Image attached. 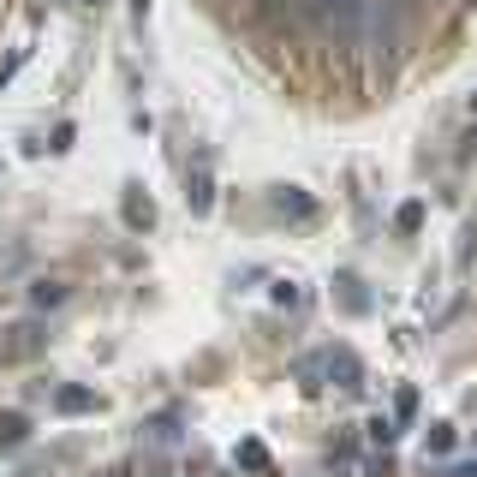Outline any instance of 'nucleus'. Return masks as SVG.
<instances>
[{
    "label": "nucleus",
    "instance_id": "nucleus-1",
    "mask_svg": "<svg viewBox=\"0 0 477 477\" xmlns=\"http://www.w3.org/2000/svg\"><path fill=\"white\" fill-rule=\"evenodd\" d=\"M304 6H311V19H322L340 36H352L358 19H364V0H304Z\"/></svg>",
    "mask_w": 477,
    "mask_h": 477
},
{
    "label": "nucleus",
    "instance_id": "nucleus-2",
    "mask_svg": "<svg viewBox=\"0 0 477 477\" xmlns=\"http://www.w3.org/2000/svg\"><path fill=\"white\" fill-rule=\"evenodd\" d=\"M185 203H191V215H209V209H215V174H209V156H198V167L185 174Z\"/></svg>",
    "mask_w": 477,
    "mask_h": 477
},
{
    "label": "nucleus",
    "instance_id": "nucleus-3",
    "mask_svg": "<svg viewBox=\"0 0 477 477\" xmlns=\"http://www.w3.org/2000/svg\"><path fill=\"white\" fill-rule=\"evenodd\" d=\"M179 424H185V412H179V406L156 412L150 424H143V448H150V454H167V448L179 441Z\"/></svg>",
    "mask_w": 477,
    "mask_h": 477
},
{
    "label": "nucleus",
    "instance_id": "nucleus-4",
    "mask_svg": "<svg viewBox=\"0 0 477 477\" xmlns=\"http://www.w3.org/2000/svg\"><path fill=\"white\" fill-rule=\"evenodd\" d=\"M54 412H66V417L96 412V394H90V388H54Z\"/></svg>",
    "mask_w": 477,
    "mask_h": 477
},
{
    "label": "nucleus",
    "instance_id": "nucleus-5",
    "mask_svg": "<svg viewBox=\"0 0 477 477\" xmlns=\"http://www.w3.org/2000/svg\"><path fill=\"white\" fill-rule=\"evenodd\" d=\"M275 209H280V215H293V221H304V215H311V209H317V203L304 198L298 185H280V191H275Z\"/></svg>",
    "mask_w": 477,
    "mask_h": 477
},
{
    "label": "nucleus",
    "instance_id": "nucleus-6",
    "mask_svg": "<svg viewBox=\"0 0 477 477\" xmlns=\"http://www.w3.org/2000/svg\"><path fill=\"white\" fill-rule=\"evenodd\" d=\"M454 448V424H430L424 430V454H448Z\"/></svg>",
    "mask_w": 477,
    "mask_h": 477
},
{
    "label": "nucleus",
    "instance_id": "nucleus-7",
    "mask_svg": "<svg viewBox=\"0 0 477 477\" xmlns=\"http://www.w3.org/2000/svg\"><path fill=\"white\" fill-rule=\"evenodd\" d=\"M24 441V412H0V448H19Z\"/></svg>",
    "mask_w": 477,
    "mask_h": 477
},
{
    "label": "nucleus",
    "instance_id": "nucleus-8",
    "mask_svg": "<svg viewBox=\"0 0 477 477\" xmlns=\"http://www.w3.org/2000/svg\"><path fill=\"white\" fill-rule=\"evenodd\" d=\"M238 465H245V472H269V454H263V441H238Z\"/></svg>",
    "mask_w": 477,
    "mask_h": 477
},
{
    "label": "nucleus",
    "instance_id": "nucleus-9",
    "mask_svg": "<svg viewBox=\"0 0 477 477\" xmlns=\"http://www.w3.org/2000/svg\"><path fill=\"white\" fill-rule=\"evenodd\" d=\"M394 227H400V233H417V227H424V203H400Z\"/></svg>",
    "mask_w": 477,
    "mask_h": 477
},
{
    "label": "nucleus",
    "instance_id": "nucleus-10",
    "mask_svg": "<svg viewBox=\"0 0 477 477\" xmlns=\"http://www.w3.org/2000/svg\"><path fill=\"white\" fill-rule=\"evenodd\" d=\"M30 298L48 311V304H60V298H66V287H60V280H36V287H30Z\"/></svg>",
    "mask_w": 477,
    "mask_h": 477
},
{
    "label": "nucleus",
    "instance_id": "nucleus-11",
    "mask_svg": "<svg viewBox=\"0 0 477 477\" xmlns=\"http://www.w3.org/2000/svg\"><path fill=\"white\" fill-rule=\"evenodd\" d=\"M394 436H400V424H394V417H370V441H376V448H388Z\"/></svg>",
    "mask_w": 477,
    "mask_h": 477
},
{
    "label": "nucleus",
    "instance_id": "nucleus-12",
    "mask_svg": "<svg viewBox=\"0 0 477 477\" xmlns=\"http://www.w3.org/2000/svg\"><path fill=\"white\" fill-rule=\"evenodd\" d=\"M340 287H346V293H340V298H346V311H370V298H364V293H358V280H352V275H346V280H340Z\"/></svg>",
    "mask_w": 477,
    "mask_h": 477
},
{
    "label": "nucleus",
    "instance_id": "nucleus-13",
    "mask_svg": "<svg viewBox=\"0 0 477 477\" xmlns=\"http://www.w3.org/2000/svg\"><path fill=\"white\" fill-rule=\"evenodd\" d=\"M125 221H132V227H150V203H138V198H125Z\"/></svg>",
    "mask_w": 477,
    "mask_h": 477
},
{
    "label": "nucleus",
    "instance_id": "nucleus-14",
    "mask_svg": "<svg viewBox=\"0 0 477 477\" xmlns=\"http://www.w3.org/2000/svg\"><path fill=\"white\" fill-rule=\"evenodd\" d=\"M417 412V394L412 388H400V400H394V417H412Z\"/></svg>",
    "mask_w": 477,
    "mask_h": 477
},
{
    "label": "nucleus",
    "instance_id": "nucleus-15",
    "mask_svg": "<svg viewBox=\"0 0 477 477\" xmlns=\"http://www.w3.org/2000/svg\"><path fill=\"white\" fill-rule=\"evenodd\" d=\"M472 251H477V227H465V233H459V263L472 257Z\"/></svg>",
    "mask_w": 477,
    "mask_h": 477
},
{
    "label": "nucleus",
    "instance_id": "nucleus-16",
    "mask_svg": "<svg viewBox=\"0 0 477 477\" xmlns=\"http://www.w3.org/2000/svg\"><path fill=\"white\" fill-rule=\"evenodd\" d=\"M441 477H477V465H448Z\"/></svg>",
    "mask_w": 477,
    "mask_h": 477
},
{
    "label": "nucleus",
    "instance_id": "nucleus-17",
    "mask_svg": "<svg viewBox=\"0 0 477 477\" xmlns=\"http://www.w3.org/2000/svg\"><path fill=\"white\" fill-rule=\"evenodd\" d=\"M84 6H96V0H84Z\"/></svg>",
    "mask_w": 477,
    "mask_h": 477
}]
</instances>
